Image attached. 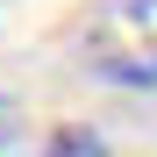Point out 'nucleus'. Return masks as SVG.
<instances>
[{"label": "nucleus", "mask_w": 157, "mask_h": 157, "mask_svg": "<svg viewBox=\"0 0 157 157\" xmlns=\"http://www.w3.org/2000/svg\"><path fill=\"white\" fill-rule=\"evenodd\" d=\"M78 50L107 86H157V0H107Z\"/></svg>", "instance_id": "obj_1"}, {"label": "nucleus", "mask_w": 157, "mask_h": 157, "mask_svg": "<svg viewBox=\"0 0 157 157\" xmlns=\"http://www.w3.org/2000/svg\"><path fill=\"white\" fill-rule=\"evenodd\" d=\"M43 157H107V143L93 136V128H57V136H50V150Z\"/></svg>", "instance_id": "obj_2"}, {"label": "nucleus", "mask_w": 157, "mask_h": 157, "mask_svg": "<svg viewBox=\"0 0 157 157\" xmlns=\"http://www.w3.org/2000/svg\"><path fill=\"white\" fill-rule=\"evenodd\" d=\"M14 143H21V100L0 93V150H14Z\"/></svg>", "instance_id": "obj_3"}]
</instances>
